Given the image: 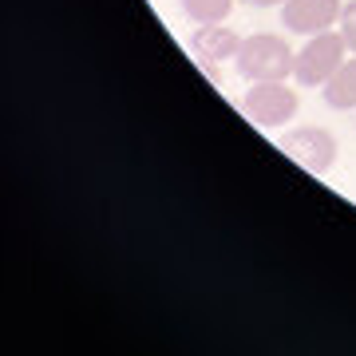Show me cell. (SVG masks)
I'll return each instance as SVG.
<instances>
[{
  "mask_svg": "<svg viewBox=\"0 0 356 356\" xmlns=\"http://www.w3.org/2000/svg\"><path fill=\"white\" fill-rule=\"evenodd\" d=\"M242 111L250 123H257L261 131L285 127L293 115H297V91L285 79H261L250 83V91L242 95Z\"/></svg>",
  "mask_w": 356,
  "mask_h": 356,
  "instance_id": "cell-3",
  "label": "cell"
},
{
  "mask_svg": "<svg viewBox=\"0 0 356 356\" xmlns=\"http://www.w3.org/2000/svg\"><path fill=\"white\" fill-rule=\"evenodd\" d=\"M242 4H254V8H273V4H285V0H242Z\"/></svg>",
  "mask_w": 356,
  "mask_h": 356,
  "instance_id": "cell-10",
  "label": "cell"
},
{
  "mask_svg": "<svg viewBox=\"0 0 356 356\" xmlns=\"http://www.w3.org/2000/svg\"><path fill=\"white\" fill-rule=\"evenodd\" d=\"M293 64H297V51H293L281 36H273V32L245 36L238 56H234L238 76L250 79V83H261V79H289Z\"/></svg>",
  "mask_w": 356,
  "mask_h": 356,
  "instance_id": "cell-1",
  "label": "cell"
},
{
  "mask_svg": "<svg viewBox=\"0 0 356 356\" xmlns=\"http://www.w3.org/2000/svg\"><path fill=\"white\" fill-rule=\"evenodd\" d=\"M242 48V36L229 24H198L191 36V51L202 60V67L214 64H234V56Z\"/></svg>",
  "mask_w": 356,
  "mask_h": 356,
  "instance_id": "cell-6",
  "label": "cell"
},
{
  "mask_svg": "<svg viewBox=\"0 0 356 356\" xmlns=\"http://www.w3.org/2000/svg\"><path fill=\"white\" fill-rule=\"evenodd\" d=\"M281 151L289 154L293 163H301L309 175H329L332 166H337V139H332L325 127H297V131H285L277 143Z\"/></svg>",
  "mask_w": 356,
  "mask_h": 356,
  "instance_id": "cell-4",
  "label": "cell"
},
{
  "mask_svg": "<svg viewBox=\"0 0 356 356\" xmlns=\"http://www.w3.org/2000/svg\"><path fill=\"white\" fill-rule=\"evenodd\" d=\"M344 0H285L281 4V24L297 32V36H317L341 24Z\"/></svg>",
  "mask_w": 356,
  "mask_h": 356,
  "instance_id": "cell-5",
  "label": "cell"
},
{
  "mask_svg": "<svg viewBox=\"0 0 356 356\" xmlns=\"http://www.w3.org/2000/svg\"><path fill=\"white\" fill-rule=\"evenodd\" d=\"M182 13L194 24H226V16L234 13V0H182Z\"/></svg>",
  "mask_w": 356,
  "mask_h": 356,
  "instance_id": "cell-8",
  "label": "cell"
},
{
  "mask_svg": "<svg viewBox=\"0 0 356 356\" xmlns=\"http://www.w3.org/2000/svg\"><path fill=\"white\" fill-rule=\"evenodd\" d=\"M341 36H344V44H348V51L356 56V0H348L341 8Z\"/></svg>",
  "mask_w": 356,
  "mask_h": 356,
  "instance_id": "cell-9",
  "label": "cell"
},
{
  "mask_svg": "<svg viewBox=\"0 0 356 356\" xmlns=\"http://www.w3.org/2000/svg\"><path fill=\"white\" fill-rule=\"evenodd\" d=\"M353 51L344 44L341 32H317V36H309V44L297 51V64H293V79H297V88H325L332 79V72L348 60Z\"/></svg>",
  "mask_w": 356,
  "mask_h": 356,
  "instance_id": "cell-2",
  "label": "cell"
},
{
  "mask_svg": "<svg viewBox=\"0 0 356 356\" xmlns=\"http://www.w3.org/2000/svg\"><path fill=\"white\" fill-rule=\"evenodd\" d=\"M321 99H325V107H332V111H356V56H348V60L332 72V79L321 88Z\"/></svg>",
  "mask_w": 356,
  "mask_h": 356,
  "instance_id": "cell-7",
  "label": "cell"
}]
</instances>
